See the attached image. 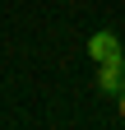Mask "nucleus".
<instances>
[{
  "label": "nucleus",
  "instance_id": "obj_2",
  "mask_svg": "<svg viewBox=\"0 0 125 130\" xmlns=\"http://www.w3.org/2000/svg\"><path fill=\"white\" fill-rule=\"evenodd\" d=\"M97 88H102L107 98H116V93L125 88V56H116V60H102V65H97Z\"/></svg>",
  "mask_w": 125,
  "mask_h": 130
},
{
  "label": "nucleus",
  "instance_id": "obj_1",
  "mask_svg": "<svg viewBox=\"0 0 125 130\" xmlns=\"http://www.w3.org/2000/svg\"><path fill=\"white\" fill-rule=\"evenodd\" d=\"M88 56L97 60V65H102V60L125 56V51H120V32H116V28H97V32L88 37Z\"/></svg>",
  "mask_w": 125,
  "mask_h": 130
},
{
  "label": "nucleus",
  "instance_id": "obj_3",
  "mask_svg": "<svg viewBox=\"0 0 125 130\" xmlns=\"http://www.w3.org/2000/svg\"><path fill=\"white\" fill-rule=\"evenodd\" d=\"M116 121H120V125H125V88H120V93H116Z\"/></svg>",
  "mask_w": 125,
  "mask_h": 130
}]
</instances>
